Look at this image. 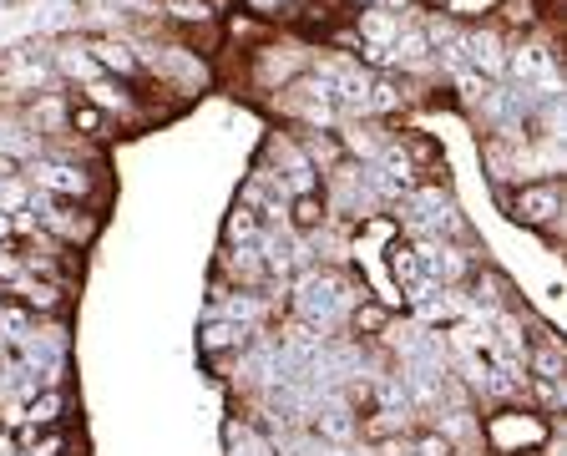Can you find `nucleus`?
<instances>
[{"instance_id":"nucleus-1","label":"nucleus","mask_w":567,"mask_h":456,"mask_svg":"<svg viewBox=\"0 0 567 456\" xmlns=\"http://www.w3.org/2000/svg\"><path fill=\"white\" fill-rule=\"evenodd\" d=\"M557 441V421L512 401V406H486L481 416V446L492 456H542Z\"/></svg>"},{"instance_id":"nucleus-2","label":"nucleus","mask_w":567,"mask_h":456,"mask_svg":"<svg viewBox=\"0 0 567 456\" xmlns=\"http://www.w3.org/2000/svg\"><path fill=\"white\" fill-rule=\"evenodd\" d=\"M497 203L502 213L517 223V228H532V234H542L547 244L562 239V213H567V188L562 178H532V183H507L497 188Z\"/></svg>"},{"instance_id":"nucleus-3","label":"nucleus","mask_w":567,"mask_h":456,"mask_svg":"<svg viewBox=\"0 0 567 456\" xmlns=\"http://www.w3.org/2000/svg\"><path fill=\"white\" fill-rule=\"evenodd\" d=\"M309 61H314V46L309 41H264V46H254L249 51V87L259 92V97H279L289 82H299V76L309 71Z\"/></svg>"},{"instance_id":"nucleus-4","label":"nucleus","mask_w":567,"mask_h":456,"mask_svg":"<svg viewBox=\"0 0 567 456\" xmlns=\"http://www.w3.org/2000/svg\"><path fill=\"white\" fill-rule=\"evenodd\" d=\"M284 198H299V193H319V173L309 168V158L299 152L294 132H269L264 147H259V163H254Z\"/></svg>"},{"instance_id":"nucleus-5","label":"nucleus","mask_w":567,"mask_h":456,"mask_svg":"<svg viewBox=\"0 0 567 456\" xmlns=\"http://www.w3.org/2000/svg\"><path fill=\"white\" fill-rule=\"evenodd\" d=\"M87 56L102 76H117L127 87H147V71H142V56H137V41L122 36V31H87Z\"/></svg>"},{"instance_id":"nucleus-6","label":"nucleus","mask_w":567,"mask_h":456,"mask_svg":"<svg viewBox=\"0 0 567 456\" xmlns=\"http://www.w3.org/2000/svg\"><path fill=\"white\" fill-rule=\"evenodd\" d=\"M76 97H87L97 112H107L122 132H137V127H147V112H142V87H127V82H117V76H92L87 87H76Z\"/></svg>"},{"instance_id":"nucleus-7","label":"nucleus","mask_w":567,"mask_h":456,"mask_svg":"<svg viewBox=\"0 0 567 456\" xmlns=\"http://www.w3.org/2000/svg\"><path fill=\"white\" fill-rule=\"evenodd\" d=\"M157 16L162 26L183 31L188 41H218L223 36V11L213 6V0H157Z\"/></svg>"},{"instance_id":"nucleus-8","label":"nucleus","mask_w":567,"mask_h":456,"mask_svg":"<svg viewBox=\"0 0 567 456\" xmlns=\"http://www.w3.org/2000/svg\"><path fill=\"white\" fill-rule=\"evenodd\" d=\"M213 279H218L223 289H264V284H269V274H264L259 244H238V249H218Z\"/></svg>"},{"instance_id":"nucleus-9","label":"nucleus","mask_w":567,"mask_h":456,"mask_svg":"<svg viewBox=\"0 0 567 456\" xmlns=\"http://www.w3.org/2000/svg\"><path fill=\"white\" fill-rule=\"evenodd\" d=\"M6 299H21L36 320H66L71 315V284H56V279H26Z\"/></svg>"},{"instance_id":"nucleus-10","label":"nucleus","mask_w":567,"mask_h":456,"mask_svg":"<svg viewBox=\"0 0 567 456\" xmlns=\"http://www.w3.org/2000/svg\"><path fill=\"white\" fill-rule=\"evenodd\" d=\"M122 127L107 117V112H97L87 97H76L71 92V112H66V137H76V142H87V147H102V142H112Z\"/></svg>"},{"instance_id":"nucleus-11","label":"nucleus","mask_w":567,"mask_h":456,"mask_svg":"<svg viewBox=\"0 0 567 456\" xmlns=\"http://www.w3.org/2000/svg\"><path fill=\"white\" fill-rule=\"evenodd\" d=\"M254 335L259 330H243V325H228V320H203V330H198V355L203 360H223V355H243V350H249L254 345Z\"/></svg>"},{"instance_id":"nucleus-12","label":"nucleus","mask_w":567,"mask_h":456,"mask_svg":"<svg viewBox=\"0 0 567 456\" xmlns=\"http://www.w3.org/2000/svg\"><path fill=\"white\" fill-rule=\"evenodd\" d=\"M395 325V304H385V299H375V294H365L355 310H350V320H345V335L350 340H360V345H380V335Z\"/></svg>"},{"instance_id":"nucleus-13","label":"nucleus","mask_w":567,"mask_h":456,"mask_svg":"<svg viewBox=\"0 0 567 456\" xmlns=\"http://www.w3.org/2000/svg\"><path fill=\"white\" fill-rule=\"evenodd\" d=\"M66 406H71L66 386H41V391L21 406V426H31V431H56V426L66 421Z\"/></svg>"},{"instance_id":"nucleus-14","label":"nucleus","mask_w":567,"mask_h":456,"mask_svg":"<svg viewBox=\"0 0 567 456\" xmlns=\"http://www.w3.org/2000/svg\"><path fill=\"white\" fill-rule=\"evenodd\" d=\"M299 152L309 158V168L319 173V183L330 178L335 168H345V147H340V132H294Z\"/></svg>"},{"instance_id":"nucleus-15","label":"nucleus","mask_w":567,"mask_h":456,"mask_svg":"<svg viewBox=\"0 0 567 456\" xmlns=\"http://www.w3.org/2000/svg\"><path fill=\"white\" fill-rule=\"evenodd\" d=\"M380 254H385V269H390V279L400 284V294H411V289L426 279V274H421V254H416L411 239H400V234H395Z\"/></svg>"},{"instance_id":"nucleus-16","label":"nucleus","mask_w":567,"mask_h":456,"mask_svg":"<svg viewBox=\"0 0 567 456\" xmlns=\"http://www.w3.org/2000/svg\"><path fill=\"white\" fill-rule=\"evenodd\" d=\"M324 223H330V208H324L319 193H299V198H289V208H284V228H289V234L309 239V234H319Z\"/></svg>"},{"instance_id":"nucleus-17","label":"nucleus","mask_w":567,"mask_h":456,"mask_svg":"<svg viewBox=\"0 0 567 456\" xmlns=\"http://www.w3.org/2000/svg\"><path fill=\"white\" fill-rule=\"evenodd\" d=\"M522 406H532V411H542V416H562V406H567V380L527 375V386H522Z\"/></svg>"},{"instance_id":"nucleus-18","label":"nucleus","mask_w":567,"mask_h":456,"mask_svg":"<svg viewBox=\"0 0 567 456\" xmlns=\"http://www.w3.org/2000/svg\"><path fill=\"white\" fill-rule=\"evenodd\" d=\"M259 234H264V218H259L254 208L233 203V208H228V218H223V249H238V244H259Z\"/></svg>"},{"instance_id":"nucleus-19","label":"nucleus","mask_w":567,"mask_h":456,"mask_svg":"<svg viewBox=\"0 0 567 456\" xmlns=\"http://www.w3.org/2000/svg\"><path fill=\"white\" fill-rule=\"evenodd\" d=\"M395 31H400V21L395 16H385V11H355V46H385L390 51V41H395Z\"/></svg>"},{"instance_id":"nucleus-20","label":"nucleus","mask_w":567,"mask_h":456,"mask_svg":"<svg viewBox=\"0 0 567 456\" xmlns=\"http://www.w3.org/2000/svg\"><path fill=\"white\" fill-rule=\"evenodd\" d=\"M31 330H36V315L26 310L21 299H6V304H0V345L16 350V345L31 340Z\"/></svg>"},{"instance_id":"nucleus-21","label":"nucleus","mask_w":567,"mask_h":456,"mask_svg":"<svg viewBox=\"0 0 567 456\" xmlns=\"http://www.w3.org/2000/svg\"><path fill=\"white\" fill-rule=\"evenodd\" d=\"M400 441H405V451H411V456H461V451L451 446V436H441L431 421L411 426V431H405Z\"/></svg>"},{"instance_id":"nucleus-22","label":"nucleus","mask_w":567,"mask_h":456,"mask_svg":"<svg viewBox=\"0 0 567 456\" xmlns=\"http://www.w3.org/2000/svg\"><path fill=\"white\" fill-rule=\"evenodd\" d=\"M26 198H31V183H26L21 173L0 178V213H21V208H26Z\"/></svg>"},{"instance_id":"nucleus-23","label":"nucleus","mask_w":567,"mask_h":456,"mask_svg":"<svg viewBox=\"0 0 567 456\" xmlns=\"http://www.w3.org/2000/svg\"><path fill=\"white\" fill-rule=\"evenodd\" d=\"M375 11H385V16H395V21H405V16H416L421 11V0H370Z\"/></svg>"},{"instance_id":"nucleus-24","label":"nucleus","mask_w":567,"mask_h":456,"mask_svg":"<svg viewBox=\"0 0 567 456\" xmlns=\"http://www.w3.org/2000/svg\"><path fill=\"white\" fill-rule=\"evenodd\" d=\"M16 234H11V213H0V244H11Z\"/></svg>"},{"instance_id":"nucleus-25","label":"nucleus","mask_w":567,"mask_h":456,"mask_svg":"<svg viewBox=\"0 0 567 456\" xmlns=\"http://www.w3.org/2000/svg\"><path fill=\"white\" fill-rule=\"evenodd\" d=\"M0 436H6V426H0Z\"/></svg>"},{"instance_id":"nucleus-26","label":"nucleus","mask_w":567,"mask_h":456,"mask_svg":"<svg viewBox=\"0 0 567 456\" xmlns=\"http://www.w3.org/2000/svg\"><path fill=\"white\" fill-rule=\"evenodd\" d=\"M400 456H411V451H400Z\"/></svg>"}]
</instances>
